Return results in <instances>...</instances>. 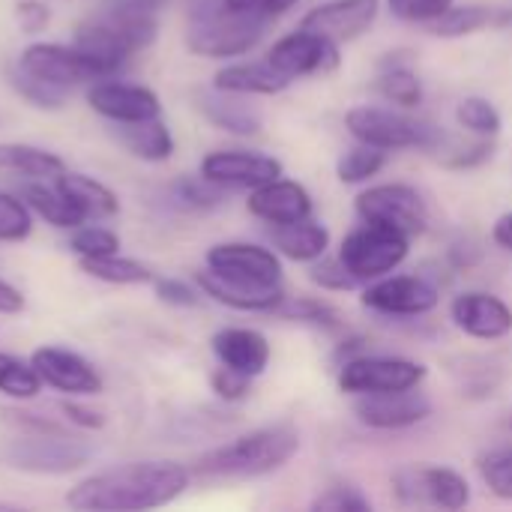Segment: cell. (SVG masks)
Segmentation results:
<instances>
[{"instance_id": "6da1fadb", "label": "cell", "mask_w": 512, "mask_h": 512, "mask_svg": "<svg viewBox=\"0 0 512 512\" xmlns=\"http://www.w3.org/2000/svg\"><path fill=\"white\" fill-rule=\"evenodd\" d=\"M192 483L180 462H126L96 471L66 492V507L78 512H138L174 504Z\"/></svg>"}, {"instance_id": "7a4b0ae2", "label": "cell", "mask_w": 512, "mask_h": 512, "mask_svg": "<svg viewBox=\"0 0 512 512\" xmlns=\"http://www.w3.org/2000/svg\"><path fill=\"white\" fill-rule=\"evenodd\" d=\"M300 453V432L291 423L252 429L210 453H204L192 474L207 480H258L282 471Z\"/></svg>"}, {"instance_id": "3957f363", "label": "cell", "mask_w": 512, "mask_h": 512, "mask_svg": "<svg viewBox=\"0 0 512 512\" xmlns=\"http://www.w3.org/2000/svg\"><path fill=\"white\" fill-rule=\"evenodd\" d=\"M267 18L237 12L225 6V0H204L192 6L189 27H186V45L198 57L210 60H228L249 54L267 30Z\"/></svg>"}, {"instance_id": "277c9868", "label": "cell", "mask_w": 512, "mask_h": 512, "mask_svg": "<svg viewBox=\"0 0 512 512\" xmlns=\"http://www.w3.org/2000/svg\"><path fill=\"white\" fill-rule=\"evenodd\" d=\"M345 129L354 141L378 147V150H423L438 153L447 144V135L441 126L408 114L405 108H387V105H354L345 114Z\"/></svg>"}, {"instance_id": "5b68a950", "label": "cell", "mask_w": 512, "mask_h": 512, "mask_svg": "<svg viewBox=\"0 0 512 512\" xmlns=\"http://www.w3.org/2000/svg\"><path fill=\"white\" fill-rule=\"evenodd\" d=\"M411 252V237L378 222H363L342 237L339 261L360 279V285L396 273Z\"/></svg>"}, {"instance_id": "8992f818", "label": "cell", "mask_w": 512, "mask_h": 512, "mask_svg": "<svg viewBox=\"0 0 512 512\" xmlns=\"http://www.w3.org/2000/svg\"><path fill=\"white\" fill-rule=\"evenodd\" d=\"M429 378V369L408 357H378L360 354L354 360L339 363L336 384L345 396H381V393H402L417 390Z\"/></svg>"}, {"instance_id": "52a82bcc", "label": "cell", "mask_w": 512, "mask_h": 512, "mask_svg": "<svg viewBox=\"0 0 512 512\" xmlns=\"http://www.w3.org/2000/svg\"><path fill=\"white\" fill-rule=\"evenodd\" d=\"M0 459L24 474H48V477H60V474H72L78 468H84L90 462V447L69 438V435H24L9 441L0 450Z\"/></svg>"}, {"instance_id": "ba28073f", "label": "cell", "mask_w": 512, "mask_h": 512, "mask_svg": "<svg viewBox=\"0 0 512 512\" xmlns=\"http://www.w3.org/2000/svg\"><path fill=\"white\" fill-rule=\"evenodd\" d=\"M354 213L360 222L390 225L408 237H417L429 228V207L423 195L408 183H378L366 186L354 198Z\"/></svg>"}, {"instance_id": "9c48e42d", "label": "cell", "mask_w": 512, "mask_h": 512, "mask_svg": "<svg viewBox=\"0 0 512 512\" xmlns=\"http://www.w3.org/2000/svg\"><path fill=\"white\" fill-rule=\"evenodd\" d=\"M393 492L402 504L465 510L471 504V483L447 465H408L393 474Z\"/></svg>"}, {"instance_id": "30bf717a", "label": "cell", "mask_w": 512, "mask_h": 512, "mask_svg": "<svg viewBox=\"0 0 512 512\" xmlns=\"http://www.w3.org/2000/svg\"><path fill=\"white\" fill-rule=\"evenodd\" d=\"M15 66L60 90H72L108 78L90 54H84L78 45H60V42H30L18 54Z\"/></svg>"}, {"instance_id": "8fae6325", "label": "cell", "mask_w": 512, "mask_h": 512, "mask_svg": "<svg viewBox=\"0 0 512 512\" xmlns=\"http://www.w3.org/2000/svg\"><path fill=\"white\" fill-rule=\"evenodd\" d=\"M267 60L291 81L312 78V75H330L342 63V45L300 24L297 30H291L273 42V48L267 51Z\"/></svg>"}, {"instance_id": "7c38bea8", "label": "cell", "mask_w": 512, "mask_h": 512, "mask_svg": "<svg viewBox=\"0 0 512 512\" xmlns=\"http://www.w3.org/2000/svg\"><path fill=\"white\" fill-rule=\"evenodd\" d=\"M360 303L378 315H390V318H420L438 309L441 303V291L435 282H429L426 276H381L375 282H366Z\"/></svg>"}, {"instance_id": "4fadbf2b", "label": "cell", "mask_w": 512, "mask_h": 512, "mask_svg": "<svg viewBox=\"0 0 512 512\" xmlns=\"http://www.w3.org/2000/svg\"><path fill=\"white\" fill-rule=\"evenodd\" d=\"M204 261L213 273L240 282H255V285H282V273H285L282 255L276 249L261 243H243V240L210 246Z\"/></svg>"}, {"instance_id": "5bb4252c", "label": "cell", "mask_w": 512, "mask_h": 512, "mask_svg": "<svg viewBox=\"0 0 512 512\" xmlns=\"http://www.w3.org/2000/svg\"><path fill=\"white\" fill-rule=\"evenodd\" d=\"M285 168L276 156L258 153V150H213L201 159V177L213 180L222 189H258L276 177H282Z\"/></svg>"}, {"instance_id": "9a60e30c", "label": "cell", "mask_w": 512, "mask_h": 512, "mask_svg": "<svg viewBox=\"0 0 512 512\" xmlns=\"http://www.w3.org/2000/svg\"><path fill=\"white\" fill-rule=\"evenodd\" d=\"M30 363L36 366L45 387L66 393V396H99L105 390V381L93 363H87L81 354L60 348V345H42L30 354Z\"/></svg>"}, {"instance_id": "2e32d148", "label": "cell", "mask_w": 512, "mask_h": 512, "mask_svg": "<svg viewBox=\"0 0 512 512\" xmlns=\"http://www.w3.org/2000/svg\"><path fill=\"white\" fill-rule=\"evenodd\" d=\"M87 105L111 123H141L162 117V102L150 87L117 78L93 81L87 87Z\"/></svg>"}, {"instance_id": "e0dca14e", "label": "cell", "mask_w": 512, "mask_h": 512, "mask_svg": "<svg viewBox=\"0 0 512 512\" xmlns=\"http://www.w3.org/2000/svg\"><path fill=\"white\" fill-rule=\"evenodd\" d=\"M450 318L459 333L480 339V342H498L512 333V306L489 291H465L450 303Z\"/></svg>"}, {"instance_id": "ac0fdd59", "label": "cell", "mask_w": 512, "mask_h": 512, "mask_svg": "<svg viewBox=\"0 0 512 512\" xmlns=\"http://www.w3.org/2000/svg\"><path fill=\"white\" fill-rule=\"evenodd\" d=\"M354 414L363 426L375 432H399L420 426L432 417V402L423 393H381V396H357Z\"/></svg>"}, {"instance_id": "d6986e66", "label": "cell", "mask_w": 512, "mask_h": 512, "mask_svg": "<svg viewBox=\"0 0 512 512\" xmlns=\"http://www.w3.org/2000/svg\"><path fill=\"white\" fill-rule=\"evenodd\" d=\"M195 285L201 288L204 297H210L219 306H228L234 312H249V315H273L279 303L288 297L282 285H255V282H240L228 279L222 273H213L204 267L195 276Z\"/></svg>"}, {"instance_id": "ffe728a7", "label": "cell", "mask_w": 512, "mask_h": 512, "mask_svg": "<svg viewBox=\"0 0 512 512\" xmlns=\"http://www.w3.org/2000/svg\"><path fill=\"white\" fill-rule=\"evenodd\" d=\"M381 15V0H327L303 15V27L345 45L363 36Z\"/></svg>"}, {"instance_id": "44dd1931", "label": "cell", "mask_w": 512, "mask_h": 512, "mask_svg": "<svg viewBox=\"0 0 512 512\" xmlns=\"http://www.w3.org/2000/svg\"><path fill=\"white\" fill-rule=\"evenodd\" d=\"M246 207L264 225H291V222H303L315 213V201H312L309 189L297 180H288L285 174L252 189Z\"/></svg>"}, {"instance_id": "7402d4cb", "label": "cell", "mask_w": 512, "mask_h": 512, "mask_svg": "<svg viewBox=\"0 0 512 512\" xmlns=\"http://www.w3.org/2000/svg\"><path fill=\"white\" fill-rule=\"evenodd\" d=\"M210 348L222 366L243 372L249 378H261L273 357L270 339L252 327H222L219 333H213Z\"/></svg>"}, {"instance_id": "603a6c76", "label": "cell", "mask_w": 512, "mask_h": 512, "mask_svg": "<svg viewBox=\"0 0 512 512\" xmlns=\"http://www.w3.org/2000/svg\"><path fill=\"white\" fill-rule=\"evenodd\" d=\"M72 45H78L84 54H90L108 78H117V72L129 63V57L138 54L135 45L129 42V36L108 15H96V18L81 21L75 27Z\"/></svg>"}, {"instance_id": "cb8c5ba5", "label": "cell", "mask_w": 512, "mask_h": 512, "mask_svg": "<svg viewBox=\"0 0 512 512\" xmlns=\"http://www.w3.org/2000/svg\"><path fill=\"white\" fill-rule=\"evenodd\" d=\"M291 84L294 81L288 75H282L270 60H237V63H225L213 75V87L216 90L237 93V96H279Z\"/></svg>"}, {"instance_id": "d4e9b609", "label": "cell", "mask_w": 512, "mask_h": 512, "mask_svg": "<svg viewBox=\"0 0 512 512\" xmlns=\"http://www.w3.org/2000/svg\"><path fill=\"white\" fill-rule=\"evenodd\" d=\"M267 234H270L273 249L294 264H312L324 258L330 249V228L312 216L303 222H291V225H270Z\"/></svg>"}, {"instance_id": "484cf974", "label": "cell", "mask_w": 512, "mask_h": 512, "mask_svg": "<svg viewBox=\"0 0 512 512\" xmlns=\"http://www.w3.org/2000/svg\"><path fill=\"white\" fill-rule=\"evenodd\" d=\"M195 99H198V111L222 132L249 138V135H258L264 126L261 114L252 105L240 102L237 93H225V90L210 87V90H201Z\"/></svg>"}, {"instance_id": "4316f807", "label": "cell", "mask_w": 512, "mask_h": 512, "mask_svg": "<svg viewBox=\"0 0 512 512\" xmlns=\"http://www.w3.org/2000/svg\"><path fill=\"white\" fill-rule=\"evenodd\" d=\"M114 138L141 162H168L174 156V135L162 117L141 123H114Z\"/></svg>"}, {"instance_id": "83f0119b", "label": "cell", "mask_w": 512, "mask_h": 512, "mask_svg": "<svg viewBox=\"0 0 512 512\" xmlns=\"http://www.w3.org/2000/svg\"><path fill=\"white\" fill-rule=\"evenodd\" d=\"M54 186L81 210V216L90 219H111L120 213V198L99 180L78 174V171H63L60 177H54Z\"/></svg>"}, {"instance_id": "f1b7e54d", "label": "cell", "mask_w": 512, "mask_h": 512, "mask_svg": "<svg viewBox=\"0 0 512 512\" xmlns=\"http://www.w3.org/2000/svg\"><path fill=\"white\" fill-rule=\"evenodd\" d=\"M21 198L27 201V207L33 210V216L45 219L51 228L72 231V228H78V225L87 222V219L81 216V210H78L54 183H45V180L24 183V186H21Z\"/></svg>"}, {"instance_id": "f546056e", "label": "cell", "mask_w": 512, "mask_h": 512, "mask_svg": "<svg viewBox=\"0 0 512 512\" xmlns=\"http://www.w3.org/2000/svg\"><path fill=\"white\" fill-rule=\"evenodd\" d=\"M0 171L24 174L33 180H54L66 171V162L36 144H18V141H0Z\"/></svg>"}, {"instance_id": "4dcf8cb0", "label": "cell", "mask_w": 512, "mask_h": 512, "mask_svg": "<svg viewBox=\"0 0 512 512\" xmlns=\"http://www.w3.org/2000/svg\"><path fill=\"white\" fill-rule=\"evenodd\" d=\"M78 267H81L90 279L105 282V285H120V288H126V285H150V282L156 279L153 270H150L147 264H141V261H135V258H126V255H120V252L102 255V258H81Z\"/></svg>"}, {"instance_id": "1f68e13d", "label": "cell", "mask_w": 512, "mask_h": 512, "mask_svg": "<svg viewBox=\"0 0 512 512\" xmlns=\"http://www.w3.org/2000/svg\"><path fill=\"white\" fill-rule=\"evenodd\" d=\"M495 18H498V9H492V6H483V3H462V6H456L453 3L441 18H435L429 24V30L438 39H462V36H474L483 27L495 24Z\"/></svg>"}, {"instance_id": "d6a6232c", "label": "cell", "mask_w": 512, "mask_h": 512, "mask_svg": "<svg viewBox=\"0 0 512 512\" xmlns=\"http://www.w3.org/2000/svg\"><path fill=\"white\" fill-rule=\"evenodd\" d=\"M378 93L405 111H414L423 105V81L420 75L408 66V63H384L381 75H378Z\"/></svg>"}, {"instance_id": "836d02e7", "label": "cell", "mask_w": 512, "mask_h": 512, "mask_svg": "<svg viewBox=\"0 0 512 512\" xmlns=\"http://www.w3.org/2000/svg\"><path fill=\"white\" fill-rule=\"evenodd\" d=\"M387 165V150L369 147V144H354L336 159V180L345 186H360L378 177Z\"/></svg>"}, {"instance_id": "e575fe53", "label": "cell", "mask_w": 512, "mask_h": 512, "mask_svg": "<svg viewBox=\"0 0 512 512\" xmlns=\"http://www.w3.org/2000/svg\"><path fill=\"white\" fill-rule=\"evenodd\" d=\"M42 378L30 360L0 351V393L15 402H30L42 393Z\"/></svg>"}, {"instance_id": "d590c367", "label": "cell", "mask_w": 512, "mask_h": 512, "mask_svg": "<svg viewBox=\"0 0 512 512\" xmlns=\"http://www.w3.org/2000/svg\"><path fill=\"white\" fill-rule=\"evenodd\" d=\"M273 315L276 318H285V321H294V324L321 327V330H339L342 327L339 309H333L321 297H285Z\"/></svg>"}, {"instance_id": "8d00e7d4", "label": "cell", "mask_w": 512, "mask_h": 512, "mask_svg": "<svg viewBox=\"0 0 512 512\" xmlns=\"http://www.w3.org/2000/svg\"><path fill=\"white\" fill-rule=\"evenodd\" d=\"M168 192L180 210H192V213H207L228 198V189L216 186L213 180H207L201 174L198 177H177Z\"/></svg>"}, {"instance_id": "74e56055", "label": "cell", "mask_w": 512, "mask_h": 512, "mask_svg": "<svg viewBox=\"0 0 512 512\" xmlns=\"http://www.w3.org/2000/svg\"><path fill=\"white\" fill-rule=\"evenodd\" d=\"M456 123L477 138H498L504 129V117L498 105L486 96H465L456 105Z\"/></svg>"}, {"instance_id": "f35d334b", "label": "cell", "mask_w": 512, "mask_h": 512, "mask_svg": "<svg viewBox=\"0 0 512 512\" xmlns=\"http://www.w3.org/2000/svg\"><path fill=\"white\" fill-rule=\"evenodd\" d=\"M9 84H12V90H15L24 102H30L33 108L60 111V108L66 105V93H69V90H60V87H54V84H45V81H39V78L21 72L18 66L9 69Z\"/></svg>"}, {"instance_id": "ab89813d", "label": "cell", "mask_w": 512, "mask_h": 512, "mask_svg": "<svg viewBox=\"0 0 512 512\" xmlns=\"http://www.w3.org/2000/svg\"><path fill=\"white\" fill-rule=\"evenodd\" d=\"M477 471L495 498L512 501V447H495V450L483 453L477 459Z\"/></svg>"}, {"instance_id": "60d3db41", "label": "cell", "mask_w": 512, "mask_h": 512, "mask_svg": "<svg viewBox=\"0 0 512 512\" xmlns=\"http://www.w3.org/2000/svg\"><path fill=\"white\" fill-rule=\"evenodd\" d=\"M69 249L81 258H102V255H114L120 252V237L111 228L102 225H78L69 231Z\"/></svg>"}, {"instance_id": "b9f144b4", "label": "cell", "mask_w": 512, "mask_h": 512, "mask_svg": "<svg viewBox=\"0 0 512 512\" xmlns=\"http://www.w3.org/2000/svg\"><path fill=\"white\" fill-rule=\"evenodd\" d=\"M33 231V210L21 195L0 192V243H21Z\"/></svg>"}, {"instance_id": "7bdbcfd3", "label": "cell", "mask_w": 512, "mask_h": 512, "mask_svg": "<svg viewBox=\"0 0 512 512\" xmlns=\"http://www.w3.org/2000/svg\"><path fill=\"white\" fill-rule=\"evenodd\" d=\"M309 282L318 285L321 291H333V294H345V291H357L360 288V279L339 258H318V261H312Z\"/></svg>"}, {"instance_id": "ee69618b", "label": "cell", "mask_w": 512, "mask_h": 512, "mask_svg": "<svg viewBox=\"0 0 512 512\" xmlns=\"http://www.w3.org/2000/svg\"><path fill=\"white\" fill-rule=\"evenodd\" d=\"M312 512H372V501L348 483L339 486H327L312 504Z\"/></svg>"}, {"instance_id": "f6af8a7d", "label": "cell", "mask_w": 512, "mask_h": 512, "mask_svg": "<svg viewBox=\"0 0 512 512\" xmlns=\"http://www.w3.org/2000/svg\"><path fill=\"white\" fill-rule=\"evenodd\" d=\"M456 0H387V9L408 24H432L441 18Z\"/></svg>"}, {"instance_id": "bcb514c9", "label": "cell", "mask_w": 512, "mask_h": 512, "mask_svg": "<svg viewBox=\"0 0 512 512\" xmlns=\"http://www.w3.org/2000/svg\"><path fill=\"white\" fill-rule=\"evenodd\" d=\"M492 156H495V138H477L474 144L453 147L450 153H444L441 165L450 168V171H471V168L486 165Z\"/></svg>"}, {"instance_id": "7dc6e473", "label": "cell", "mask_w": 512, "mask_h": 512, "mask_svg": "<svg viewBox=\"0 0 512 512\" xmlns=\"http://www.w3.org/2000/svg\"><path fill=\"white\" fill-rule=\"evenodd\" d=\"M252 381H255V378H249V375H243V372H234V369H228V366H222V363H219V369H213V375H210V387H213V393H216L222 402H246V399L252 396Z\"/></svg>"}, {"instance_id": "c3c4849f", "label": "cell", "mask_w": 512, "mask_h": 512, "mask_svg": "<svg viewBox=\"0 0 512 512\" xmlns=\"http://www.w3.org/2000/svg\"><path fill=\"white\" fill-rule=\"evenodd\" d=\"M153 285H156V297L165 306H177V309H195V306H201V288L195 291L183 279H153Z\"/></svg>"}, {"instance_id": "681fc988", "label": "cell", "mask_w": 512, "mask_h": 512, "mask_svg": "<svg viewBox=\"0 0 512 512\" xmlns=\"http://www.w3.org/2000/svg\"><path fill=\"white\" fill-rule=\"evenodd\" d=\"M15 21L24 33H39L51 24V9L42 0H18L15 3Z\"/></svg>"}, {"instance_id": "f907efd6", "label": "cell", "mask_w": 512, "mask_h": 512, "mask_svg": "<svg viewBox=\"0 0 512 512\" xmlns=\"http://www.w3.org/2000/svg\"><path fill=\"white\" fill-rule=\"evenodd\" d=\"M168 0H105L102 12L123 15V18H159Z\"/></svg>"}, {"instance_id": "816d5d0a", "label": "cell", "mask_w": 512, "mask_h": 512, "mask_svg": "<svg viewBox=\"0 0 512 512\" xmlns=\"http://www.w3.org/2000/svg\"><path fill=\"white\" fill-rule=\"evenodd\" d=\"M300 0H225V6L237 9V12H249V15H258V18H279L285 12H291Z\"/></svg>"}, {"instance_id": "f5cc1de1", "label": "cell", "mask_w": 512, "mask_h": 512, "mask_svg": "<svg viewBox=\"0 0 512 512\" xmlns=\"http://www.w3.org/2000/svg\"><path fill=\"white\" fill-rule=\"evenodd\" d=\"M60 414L66 417L69 426L75 429H84V432H99L105 426V414L81 405V402H60Z\"/></svg>"}, {"instance_id": "db71d44e", "label": "cell", "mask_w": 512, "mask_h": 512, "mask_svg": "<svg viewBox=\"0 0 512 512\" xmlns=\"http://www.w3.org/2000/svg\"><path fill=\"white\" fill-rule=\"evenodd\" d=\"M21 309H24V294L6 279H0V315H18Z\"/></svg>"}, {"instance_id": "11a10c76", "label": "cell", "mask_w": 512, "mask_h": 512, "mask_svg": "<svg viewBox=\"0 0 512 512\" xmlns=\"http://www.w3.org/2000/svg\"><path fill=\"white\" fill-rule=\"evenodd\" d=\"M492 240H495L501 249L512 252V210L495 219V225H492Z\"/></svg>"}, {"instance_id": "9f6ffc18", "label": "cell", "mask_w": 512, "mask_h": 512, "mask_svg": "<svg viewBox=\"0 0 512 512\" xmlns=\"http://www.w3.org/2000/svg\"><path fill=\"white\" fill-rule=\"evenodd\" d=\"M507 426H510V429H512V417H510V420H507Z\"/></svg>"}]
</instances>
